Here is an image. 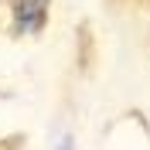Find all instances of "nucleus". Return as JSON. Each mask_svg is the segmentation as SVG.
<instances>
[{
	"instance_id": "f257e3e1",
	"label": "nucleus",
	"mask_w": 150,
	"mask_h": 150,
	"mask_svg": "<svg viewBox=\"0 0 150 150\" xmlns=\"http://www.w3.org/2000/svg\"><path fill=\"white\" fill-rule=\"evenodd\" d=\"M48 0H14V17H17V34H31L45 24Z\"/></svg>"
}]
</instances>
